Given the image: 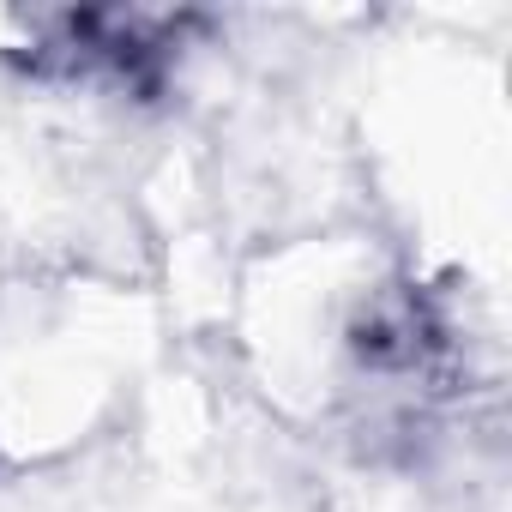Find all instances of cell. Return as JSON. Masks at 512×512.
I'll return each instance as SVG.
<instances>
[{
  "instance_id": "obj_1",
  "label": "cell",
  "mask_w": 512,
  "mask_h": 512,
  "mask_svg": "<svg viewBox=\"0 0 512 512\" xmlns=\"http://www.w3.org/2000/svg\"><path fill=\"white\" fill-rule=\"evenodd\" d=\"M115 374V332L79 290H31L0 314V440H73Z\"/></svg>"
}]
</instances>
